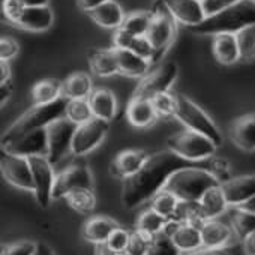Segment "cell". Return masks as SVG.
I'll return each instance as SVG.
<instances>
[{
  "label": "cell",
  "instance_id": "obj_6",
  "mask_svg": "<svg viewBox=\"0 0 255 255\" xmlns=\"http://www.w3.org/2000/svg\"><path fill=\"white\" fill-rule=\"evenodd\" d=\"M167 146L179 156L194 162H201L212 158L218 147L209 137L191 129L170 137L167 140Z\"/></svg>",
  "mask_w": 255,
  "mask_h": 255
},
{
  "label": "cell",
  "instance_id": "obj_1",
  "mask_svg": "<svg viewBox=\"0 0 255 255\" xmlns=\"http://www.w3.org/2000/svg\"><path fill=\"white\" fill-rule=\"evenodd\" d=\"M219 164L222 162L210 161V158L201 162L188 161L170 149L156 152L149 155L146 164L135 174L123 179L122 203L126 209H134L147 200H152L159 191L164 189L170 176L180 168L200 167L215 174Z\"/></svg>",
  "mask_w": 255,
  "mask_h": 255
},
{
  "label": "cell",
  "instance_id": "obj_40",
  "mask_svg": "<svg viewBox=\"0 0 255 255\" xmlns=\"http://www.w3.org/2000/svg\"><path fill=\"white\" fill-rule=\"evenodd\" d=\"M153 237L155 236H150L138 230L131 233V239H129V243H128L125 255H146Z\"/></svg>",
  "mask_w": 255,
  "mask_h": 255
},
{
  "label": "cell",
  "instance_id": "obj_11",
  "mask_svg": "<svg viewBox=\"0 0 255 255\" xmlns=\"http://www.w3.org/2000/svg\"><path fill=\"white\" fill-rule=\"evenodd\" d=\"M108 132V122L104 119L93 117L92 120L78 125L72 140V153L75 156H83L92 152L104 140Z\"/></svg>",
  "mask_w": 255,
  "mask_h": 255
},
{
  "label": "cell",
  "instance_id": "obj_19",
  "mask_svg": "<svg viewBox=\"0 0 255 255\" xmlns=\"http://www.w3.org/2000/svg\"><path fill=\"white\" fill-rule=\"evenodd\" d=\"M158 113L153 107L152 99L132 96L126 107V119L132 126L146 128L155 123Z\"/></svg>",
  "mask_w": 255,
  "mask_h": 255
},
{
  "label": "cell",
  "instance_id": "obj_32",
  "mask_svg": "<svg viewBox=\"0 0 255 255\" xmlns=\"http://www.w3.org/2000/svg\"><path fill=\"white\" fill-rule=\"evenodd\" d=\"M153 18L152 11H138L125 17L122 27L134 36H146Z\"/></svg>",
  "mask_w": 255,
  "mask_h": 255
},
{
  "label": "cell",
  "instance_id": "obj_4",
  "mask_svg": "<svg viewBox=\"0 0 255 255\" xmlns=\"http://www.w3.org/2000/svg\"><path fill=\"white\" fill-rule=\"evenodd\" d=\"M216 185H221V180L212 171L200 167H188L173 173L164 189L174 194L179 200L200 201L203 194Z\"/></svg>",
  "mask_w": 255,
  "mask_h": 255
},
{
  "label": "cell",
  "instance_id": "obj_50",
  "mask_svg": "<svg viewBox=\"0 0 255 255\" xmlns=\"http://www.w3.org/2000/svg\"><path fill=\"white\" fill-rule=\"evenodd\" d=\"M108 2V0H77V3L80 6V9L86 11V12H90L93 11L95 8L101 6L102 3Z\"/></svg>",
  "mask_w": 255,
  "mask_h": 255
},
{
  "label": "cell",
  "instance_id": "obj_12",
  "mask_svg": "<svg viewBox=\"0 0 255 255\" xmlns=\"http://www.w3.org/2000/svg\"><path fill=\"white\" fill-rule=\"evenodd\" d=\"M177 72H179V68L174 62H168L159 66L152 74H147L146 77H143V80L137 86L132 96L152 99L153 96L159 93L168 92V89L177 78Z\"/></svg>",
  "mask_w": 255,
  "mask_h": 255
},
{
  "label": "cell",
  "instance_id": "obj_42",
  "mask_svg": "<svg viewBox=\"0 0 255 255\" xmlns=\"http://www.w3.org/2000/svg\"><path fill=\"white\" fill-rule=\"evenodd\" d=\"M129 239H131V233H128L126 230L117 227V228L111 233V236L108 237L107 245H108L114 252L125 254V252H126V248H128V243H129Z\"/></svg>",
  "mask_w": 255,
  "mask_h": 255
},
{
  "label": "cell",
  "instance_id": "obj_47",
  "mask_svg": "<svg viewBox=\"0 0 255 255\" xmlns=\"http://www.w3.org/2000/svg\"><path fill=\"white\" fill-rule=\"evenodd\" d=\"M20 51V45L14 38L3 36L0 39V59L2 60H11L14 59Z\"/></svg>",
  "mask_w": 255,
  "mask_h": 255
},
{
  "label": "cell",
  "instance_id": "obj_39",
  "mask_svg": "<svg viewBox=\"0 0 255 255\" xmlns=\"http://www.w3.org/2000/svg\"><path fill=\"white\" fill-rule=\"evenodd\" d=\"M146 255H180V251L173 243L171 237H168L167 234L161 231L159 234L153 237Z\"/></svg>",
  "mask_w": 255,
  "mask_h": 255
},
{
  "label": "cell",
  "instance_id": "obj_29",
  "mask_svg": "<svg viewBox=\"0 0 255 255\" xmlns=\"http://www.w3.org/2000/svg\"><path fill=\"white\" fill-rule=\"evenodd\" d=\"M92 92V78L86 72H74L63 81L62 95L68 99H87Z\"/></svg>",
  "mask_w": 255,
  "mask_h": 255
},
{
  "label": "cell",
  "instance_id": "obj_22",
  "mask_svg": "<svg viewBox=\"0 0 255 255\" xmlns=\"http://www.w3.org/2000/svg\"><path fill=\"white\" fill-rule=\"evenodd\" d=\"M89 17L101 27L104 29H119L122 27L125 21V12L122 6L116 2V0H108V2L102 3L101 6L95 8L93 11L87 12Z\"/></svg>",
  "mask_w": 255,
  "mask_h": 255
},
{
  "label": "cell",
  "instance_id": "obj_53",
  "mask_svg": "<svg viewBox=\"0 0 255 255\" xmlns=\"http://www.w3.org/2000/svg\"><path fill=\"white\" fill-rule=\"evenodd\" d=\"M11 80V69L8 60H0V83H5Z\"/></svg>",
  "mask_w": 255,
  "mask_h": 255
},
{
  "label": "cell",
  "instance_id": "obj_33",
  "mask_svg": "<svg viewBox=\"0 0 255 255\" xmlns=\"http://www.w3.org/2000/svg\"><path fill=\"white\" fill-rule=\"evenodd\" d=\"M231 225L237 237L245 240L251 233L255 231V213L236 207L231 212Z\"/></svg>",
  "mask_w": 255,
  "mask_h": 255
},
{
  "label": "cell",
  "instance_id": "obj_3",
  "mask_svg": "<svg viewBox=\"0 0 255 255\" xmlns=\"http://www.w3.org/2000/svg\"><path fill=\"white\" fill-rule=\"evenodd\" d=\"M66 104H68V98H65V96H60L59 99H56L53 102L35 104L5 131V134L2 135V146L14 141L15 138H18L27 132L47 128L50 123H53L54 120L65 116Z\"/></svg>",
  "mask_w": 255,
  "mask_h": 255
},
{
  "label": "cell",
  "instance_id": "obj_52",
  "mask_svg": "<svg viewBox=\"0 0 255 255\" xmlns=\"http://www.w3.org/2000/svg\"><path fill=\"white\" fill-rule=\"evenodd\" d=\"M11 93H12V83H11V80L5 81V83H0V101H2V105L5 104V101L9 99Z\"/></svg>",
  "mask_w": 255,
  "mask_h": 255
},
{
  "label": "cell",
  "instance_id": "obj_16",
  "mask_svg": "<svg viewBox=\"0 0 255 255\" xmlns=\"http://www.w3.org/2000/svg\"><path fill=\"white\" fill-rule=\"evenodd\" d=\"M227 203L230 206H240L255 197V174L239 176L234 179H228L221 183Z\"/></svg>",
  "mask_w": 255,
  "mask_h": 255
},
{
  "label": "cell",
  "instance_id": "obj_36",
  "mask_svg": "<svg viewBox=\"0 0 255 255\" xmlns=\"http://www.w3.org/2000/svg\"><path fill=\"white\" fill-rule=\"evenodd\" d=\"M167 221L168 219L165 216L159 215L153 209H149L140 215V218L137 221V230L147 233L150 236H156L164 230V225L167 224Z\"/></svg>",
  "mask_w": 255,
  "mask_h": 255
},
{
  "label": "cell",
  "instance_id": "obj_25",
  "mask_svg": "<svg viewBox=\"0 0 255 255\" xmlns=\"http://www.w3.org/2000/svg\"><path fill=\"white\" fill-rule=\"evenodd\" d=\"M87 59H89L92 72L98 77H111L114 74H119V65H117L114 48L90 50Z\"/></svg>",
  "mask_w": 255,
  "mask_h": 255
},
{
  "label": "cell",
  "instance_id": "obj_17",
  "mask_svg": "<svg viewBox=\"0 0 255 255\" xmlns=\"http://www.w3.org/2000/svg\"><path fill=\"white\" fill-rule=\"evenodd\" d=\"M54 15L50 6H26L14 26L29 32H45L53 26Z\"/></svg>",
  "mask_w": 255,
  "mask_h": 255
},
{
  "label": "cell",
  "instance_id": "obj_24",
  "mask_svg": "<svg viewBox=\"0 0 255 255\" xmlns=\"http://www.w3.org/2000/svg\"><path fill=\"white\" fill-rule=\"evenodd\" d=\"M119 225L107 216H93L83 227V237L90 243H107L111 233Z\"/></svg>",
  "mask_w": 255,
  "mask_h": 255
},
{
  "label": "cell",
  "instance_id": "obj_10",
  "mask_svg": "<svg viewBox=\"0 0 255 255\" xmlns=\"http://www.w3.org/2000/svg\"><path fill=\"white\" fill-rule=\"evenodd\" d=\"M0 168H2L3 177L11 185L33 192L35 186L29 158L18 156L2 149L0 150Z\"/></svg>",
  "mask_w": 255,
  "mask_h": 255
},
{
  "label": "cell",
  "instance_id": "obj_34",
  "mask_svg": "<svg viewBox=\"0 0 255 255\" xmlns=\"http://www.w3.org/2000/svg\"><path fill=\"white\" fill-rule=\"evenodd\" d=\"M65 117L78 126L92 120L95 116H93L89 99H68Z\"/></svg>",
  "mask_w": 255,
  "mask_h": 255
},
{
  "label": "cell",
  "instance_id": "obj_43",
  "mask_svg": "<svg viewBox=\"0 0 255 255\" xmlns=\"http://www.w3.org/2000/svg\"><path fill=\"white\" fill-rule=\"evenodd\" d=\"M38 243L35 242H18L2 248L0 255H35Z\"/></svg>",
  "mask_w": 255,
  "mask_h": 255
},
{
  "label": "cell",
  "instance_id": "obj_37",
  "mask_svg": "<svg viewBox=\"0 0 255 255\" xmlns=\"http://www.w3.org/2000/svg\"><path fill=\"white\" fill-rule=\"evenodd\" d=\"M236 39L239 44L240 60L251 62L255 59V24L248 26L236 33Z\"/></svg>",
  "mask_w": 255,
  "mask_h": 255
},
{
  "label": "cell",
  "instance_id": "obj_21",
  "mask_svg": "<svg viewBox=\"0 0 255 255\" xmlns=\"http://www.w3.org/2000/svg\"><path fill=\"white\" fill-rule=\"evenodd\" d=\"M149 155L144 150H125L122 152L111 165V173L116 177L126 179L135 174L147 161Z\"/></svg>",
  "mask_w": 255,
  "mask_h": 255
},
{
  "label": "cell",
  "instance_id": "obj_18",
  "mask_svg": "<svg viewBox=\"0 0 255 255\" xmlns=\"http://www.w3.org/2000/svg\"><path fill=\"white\" fill-rule=\"evenodd\" d=\"M231 141L243 152H255V113L237 117L230 128Z\"/></svg>",
  "mask_w": 255,
  "mask_h": 255
},
{
  "label": "cell",
  "instance_id": "obj_31",
  "mask_svg": "<svg viewBox=\"0 0 255 255\" xmlns=\"http://www.w3.org/2000/svg\"><path fill=\"white\" fill-rule=\"evenodd\" d=\"M62 87H63V83H60L59 80H53V78H47V80L36 83L32 89L33 104H47V102H53L59 99L60 96H63Z\"/></svg>",
  "mask_w": 255,
  "mask_h": 255
},
{
  "label": "cell",
  "instance_id": "obj_35",
  "mask_svg": "<svg viewBox=\"0 0 255 255\" xmlns=\"http://www.w3.org/2000/svg\"><path fill=\"white\" fill-rule=\"evenodd\" d=\"M66 203L69 204V207H72L75 212L78 213H90L93 212L95 206H96V197L93 194V189H77L69 192L65 197Z\"/></svg>",
  "mask_w": 255,
  "mask_h": 255
},
{
  "label": "cell",
  "instance_id": "obj_9",
  "mask_svg": "<svg viewBox=\"0 0 255 255\" xmlns=\"http://www.w3.org/2000/svg\"><path fill=\"white\" fill-rule=\"evenodd\" d=\"M32 177H33V194L41 207H48L53 200V188H54V173L53 164L47 156H30L29 158Z\"/></svg>",
  "mask_w": 255,
  "mask_h": 255
},
{
  "label": "cell",
  "instance_id": "obj_13",
  "mask_svg": "<svg viewBox=\"0 0 255 255\" xmlns=\"http://www.w3.org/2000/svg\"><path fill=\"white\" fill-rule=\"evenodd\" d=\"M77 189H93V177L87 167L74 165L62 171L56 180L53 188V198H65L69 192Z\"/></svg>",
  "mask_w": 255,
  "mask_h": 255
},
{
  "label": "cell",
  "instance_id": "obj_57",
  "mask_svg": "<svg viewBox=\"0 0 255 255\" xmlns=\"http://www.w3.org/2000/svg\"><path fill=\"white\" fill-rule=\"evenodd\" d=\"M237 207H240V209H245V210H248V212L255 213V197H252L251 200H248L246 203H243V204H240V206H237Z\"/></svg>",
  "mask_w": 255,
  "mask_h": 255
},
{
  "label": "cell",
  "instance_id": "obj_38",
  "mask_svg": "<svg viewBox=\"0 0 255 255\" xmlns=\"http://www.w3.org/2000/svg\"><path fill=\"white\" fill-rule=\"evenodd\" d=\"M177 203H179V198L174 194L162 189L152 198V209L156 210L159 215L165 216L167 219H171L177 207Z\"/></svg>",
  "mask_w": 255,
  "mask_h": 255
},
{
  "label": "cell",
  "instance_id": "obj_20",
  "mask_svg": "<svg viewBox=\"0 0 255 255\" xmlns=\"http://www.w3.org/2000/svg\"><path fill=\"white\" fill-rule=\"evenodd\" d=\"M119 74L126 77H146L150 69V60L135 54L131 50H120L114 48Z\"/></svg>",
  "mask_w": 255,
  "mask_h": 255
},
{
  "label": "cell",
  "instance_id": "obj_2",
  "mask_svg": "<svg viewBox=\"0 0 255 255\" xmlns=\"http://www.w3.org/2000/svg\"><path fill=\"white\" fill-rule=\"evenodd\" d=\"M252 24H255V0H240L233 6H228L213 15L206 17L203 23L189 27V30L197 35H236L239 30Z\"/></svg>",
  "mask_w": 255,
  "mask_h": 255
},
{
  "label": "cell",
  "instance_id": "obj_55",
  "mask_svg": "<svg viewBox=\"0 0 255 255\" xmlns=\"http://www.w3.org/2000/svg\"><path fill=\"white\" fill-rule=\"evenodd\" d=\"M35 255H56V254H54V251L47 243H38Z\"/></svg>",
  "mask_w": 255,
  "mask_h": 255
},
{
  "label": "cell",
  "instance_id": "obj_49",
  "mask_svg": "<svg viewBox=\"0 0 255 255\" xmlns=\"http://www.w3.org/2000/svg\"><path fill=\"white\" fill-rule=\"evenodd\" d=\"M240 2V0H203V6L206 11V15H213L228 6H233L234 3Z\"/></svg>",
  "mask_w": 255,
  "mask_h": 255
},
{
  "label": "cell",
  "instance_id": "obj_14",
  "mask_svg": "<svg viewBox=\"0 0 255 255\" xmlns=\"http://www.w3.org/2000/svg\"><path fill=\"white\" fill-rule=\"evenodd\" d=\"M3 150L30 158V156H48V137H47V128L42 129H36L32 132H27L14 141L2 146Z\"/></svg>",
  "mask_w": 255,
  "mask_h": 255
},
{
  "label": "cell",
  "instance_id": "obj_46",
  "mask_svg": "<svg viewBox=\"0 0 255 255\" xmlns=\"http://www.w3.org/2000/svg\"><path fill=\"white\" fill-rule=\"evenodd\" d=\"M24 8L26 6L23 5L21 0H3L2 2V12L11 24L15 23V20L18 18V15Z\"/></svg>",
  "mask_w": 255,
  "mask_h": 255
},
{
  "label": "cell",
  "instance_id": "obj_7",
  "mask_svg": "<svg viewBox=\"0 0 255 255\" xmlns=\"http://www.w3.org/2000/svg\"><path fill=\"white\" fill-rule=\"evenodd\" d=\"M174 36H176V20L162 6L159 11L153 12L150 27L146 33V38L150 41V44L155 50L152 65L164 56V53L168 50V47L174 41Z\"/></svg>",
  "mask_w": 255,
  "mask_h": 255
},
{
  "label": "cell",
  "instance_id": "obj_58",
  "mask_svg": "<svg viewBox=\"0 0 255 255\" xmlns=\"http://www.w3.org/2000/svg\"><path fill=\"white\" fill-rule=\"evenodd\" d=\"M164 2L165 0H153V3H152V12H156V11H159L162 6H164Z\"/></svg>",
  "mask_w": 255,
  "mask_h": 255
},
{
  "label": "cell",
  "instance_id": "obj_8",
  "mask_svg": "<svg viewBox=\"0 0 255 255\" xmlns=\"http://www.w3.org/2000/svg\"><path fill=\"white\" fill-rule=\"evenodd\" d=\"M77 131V125L68 120L66 117H60L47 126L48 137V159L54 165L60 159H63L69 150H72V140Z\"/></svg>",
  "mask_w": 255,
  "mask_h": 255
},
{
  "label": "cell",
  "instance_id": "obj_41",
  "mask_svg": "<svg viewBox=\"0 0 255 255\" xmlns=\"http://www.w3.org/2000/svg\"><path fill=\"white\" fill-rule=\"evenodd\" d=\"M153 107L158 113V116L168 117L174 116V108H176V95H171L168 92L159 93L152 98Z\"/></svg>",
  "mask_w": 255,
  "mask_h": 255
},
{
  "label": "cell",
  "instance_id": "obj_45",
  "mask_svg": "<svg viewBox=\"0 0 255 255\" xmlns=\"http://www.w3.org/2000/svg\"><path fill=\"white\" fill-rule=\"evenodd\" d=\"M183 255H246L245 251H239L237 248H198L195 251L183 252Z\"/></svg>",
  "mask_w": 255,
  "mask_h": 255
},
{
  "label": "cell",
  "instance_id": "obj_28",
  "mask_svg": "<svg viewBox=\"0 0 255 255\" xmlns=\"http://www.w3.org/2000/svg\"><path fill=\"white\" fill-rule=\"evenodd\" d=\"M198 203H200V207H201L203 218L206 221L218 218L225 210V207L228 206L221 185H216V186H212L210 189H207L203 194V197L200 198Z\"/></svg>",
  "mask_w": 255,
  "mask_h": 255
},
{
  "label": "cell",
  "instance_id": "obj_48",
  "mask_svg": "<svg viewBox=\"0 0 255 255\" xmlns=\"http://www.w3.org/2000/svg\"><path fill=\"white\" fill-rule=\"evenodd\" d=\"M134 35H131L129 32H126L123 27H119L114 30V36H113V48H120V50H129L132 41H134Z\"/></svg>",
  "mask_w": 255,
  "mask_h": 255
},
{
  "label": "cell",
  "instance_id": "obj_15",
  "mask_svg": "<svg viewBox=\"0 0 255 255\" xmlns=\"http://www.w3.org/2000/svg\"><path fill=\"white\" fill-rule=\"evenodd\" d=\"M164 8L173 15L176 21L188 27L198 26L207 17L203 0H165Z\"/></svg>",
  "mask_w": 255,
  "mask_h": 255
},
{
  "label": "cell",
  "instance_id": "obj_5",
  "mask_svg": "<svg viewBox=\"0 0 255 255\" xmlns=\"http://www.w3.org/2000/svg\"><path fill=\"white\" fill-rule=\"evenodd\" d=\"M174 117L186 126V129L209 137L218 147L222 144V135L218 129V126L206 114V111H203V108L198 107L195 102H192L189 98L183 95H176Z\"/></svg>",
  "mask_w": 255,
  "mask_h": 255
},
{
  "label": "cell",
  "instance_id": "obj_27",
  "mask_svg": "<svg viewBox=\"0 0 255 255\" xmlns=\"http://www.w3.org/2000/svg\"><path fill=\"white\" fill-rule=\"evenodd\" d=\"M200 231H201L203 246L206 248H222L230 242L233 236V231L230 227L215 219L204 221Z\"/></svg>",
  "mask_w": 255,
  "mask_h": 255
},
{
  "label": "cell",
  "instance_id": "obj_51",
  "mask_svg": "<svg viewBox=\"0 0 255 255\" xmlns=\"http://www.w3.org/2000/svg\"><path fill=\"white\" fill-rule=\"evenodd\" d=\"M243 251L246 255H255V231L243 240Z\"/></svg>",
  "mask_w": 255,
  "mask_h": 255
},
{
  "label": "cell",
  "instance_id": "obj_54",
  "mask_svg": "<svg viewBox=\"0 0 255 255\" xmlns=\"http://www.w3.org/2000/svg\"><path fill=\"white\" fill-rule=\"evenodd\" d=\"M96 255H120L119 252H114L107 243L96 245Z\"/></svg>",
  "mask_w": 255,
  "mask_h": 255
},
{
  "label": "cell",
  "instance_id": "obj_26",
  "mask_svg": "<svg viewBox=\"0 0 255 255\" xmlns=\"http://www.w3.org/2000/svg\"><path fill=\"white\" fill-rule=\"evenodd\" d=\"M93 111V116L98 119H104L110 122L116 114V96L111 90L105 87L93 89L90 96L87 98Z\"/></svg>",
  "mask_w": 255,
  "mask_h": 255
},
{
  "label": "cell",
  "instance_id": "obj_44",
  "mask_svg": "<svg viewBox=\"0 0 255 255\" xmlns=\"http://www.w3.org/2000/svg\"><path fill=\"white\" fill-rule=\"evenodd\" d=\"M129 50L134 51L135 54H138V56L150 60V63H152L153 56H155V50H153L150 41L146 36H135L134 41H132V44H131V47H129Z\"/></svg>",
  "mask_w": 255,
  "mask_h": 255
},
{
  "label": "cell",
  "instance_id": "obj_23",
  "mask_svg": "<svg viewBox=\"0 0 255 255\" xmlns=\"http://www.w3.org/2000/svg\"><path fill=\"white\" fill-rule=\"evenodd\" d=\"M213 56L222 65H233L240 60L239 44L234 33H219L213 39Z\"/></svg>",
  "mask_w": 255,
  "mask_h": 255
},
{
  "label": "cell",
  "instance_id": "obj_56",
  "mask_svg": "<svg viewBox=\"0 0 255 255\" xmlns=\"http://www.w3.org/2000/svg\"><path fill=\"white\" fill-rule=\"evenodd\" d=\"M24 6H48L50 0H21Z\"/></svg>",
  "mask_w": 255,
  "mask_h": 255
},
{
  "label": "cell",
  "instance_id": "obj_30",
  "mask_svg": "<svg viewBox=\"0 0 255 255\" xmlns=\"http://www.w3.org/2000/svg\"><path fill=\"white\" fill-rule=\"evenodd\" d=\"M171 240L180 252L195 251L203 246L200 228L192 224H188V222H182L179 225L176 233L171 236Z\"/></svg>",
  "mask_w": 255,
  "mask_h": 255
}]
</instances>
